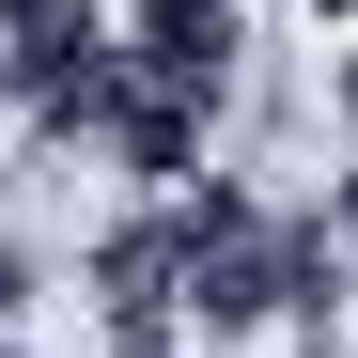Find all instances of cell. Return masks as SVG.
Wrapping results in <instances>:
<instances>
[{"label":"cell","mask_w":358,"mask_h":358,"mask_svg":"<svg viewBox=\"0 0 358 358\" xmlns=\"http://www.w3.org/2000/svg\"><path fill=\"white\" fill-rule=\"evenodd\" d=\"M312 16H343V31H358V0H312Z\"/></svg>","instance_id":"4"},{"label":"cell","mask_w":358,"mask_h":358,"mask_svg":"<svg viewBox=\"0 0 358 358\" xmlns=\"http://www.w3.org/2000/svg\"><path fill=\"white\" fill-rule=\"evenodd\" d=\"M327 125H343V156H358V31H343V63H327Z\"/></svg>","instance_id":"3"},{"label":"cell","mask_w":358,"mask_h":358,"mask_svg":"<svg viewBox=\"0 0 358 358\" xmlns=\"http://www.w3.org/2000/svg\"><path fill=\"white\" fill-rule=\"evenodd\" d=\"M109 31H125V63L187 109H234L250 78V0H109Z\"/></svg>","instance_id":"1"},{"label":"cell","mask_w":358,"mask_h":358,"mask_svg":"<svg viewBox=\"0 0 358 358\" xmlns=\"http://www.w3.org/2000/svg\"><path fill=\"white\" fill-rule=\"evenodd\" d=\"M31 280H47V265L16 250V234H0V343H16V327H31Z\"/></svg>","instance_id":"2"}]
</instances>
